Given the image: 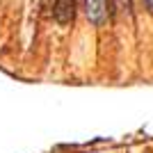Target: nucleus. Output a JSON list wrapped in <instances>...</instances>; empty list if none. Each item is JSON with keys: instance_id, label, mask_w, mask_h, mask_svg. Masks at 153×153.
Returning a JSON list of instances; mask_svg holds the SVG:
<instances>
[{"instance_id": "obj_1", "label": "nucleus", "mask_w": 153, "mask_h": 153, "mask_svg": "<svg viewBox=\"0 0 153 153\" xmlns=\"http://www.w3.org/2000/svg\"><path fill=\"white\" fill-rule=\"evenodd\" d=\"M85 16L94 25H101L108 16V0H85Z\"/></svg>"}, {"instance_id": "obj_2", "label": "nucleus", "mask_w": 153, "mask_h": 153, "mask_svg": "<svg viewBox=\"0 0 153 153\" xmlns=\"http://www.w3.org/2000/svg\"><path fill=\"white\" fill-rule=\"evenodd\" d=\"M55 21L66 25L73 21V14H76V0H55Z\"/></svg>"}, {"instance_id": "obj_3", "label": "nucleus", "mask_w": 153, "mask_h": 153, "mask_svg": "<svg viewBox=\"0 0 153 153\" xmlns=\"http://www.w3.org/2000/svg\"><path fill=\"white\" fill-rule=\"evenodd\" d=\"M151 2H153V0H151Z\"/></svg>"}]
</instances>
